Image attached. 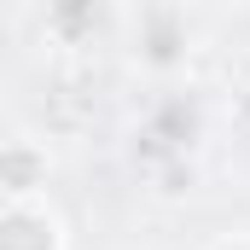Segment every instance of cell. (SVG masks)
<instances>
[{
    "label": "cell",
    "mask_w": 250,
    "mask_h": 250,
    "mask_svg": "<svg viewBox=\"0 0 250 250\" xmlns=\"http://www.w3.org/2000/svg\"><path fill=\"white\" fill-rule=\"evenodd\" d=\"M0 250H59L53 221H41V215H29V209L0 215Z\"/></svg>",
    "instance_id": "1"
},
{
    "label": "cell",
    "mask_w": 250,
    "mask_h": 250,
    "mask_svg": "<svg viewBox=\"0 0 250 250\" xmlns=\"http://www.w3.org/2000/svg\"><path fill=\"white\" fill-rule=\"evenodd\" d=\"M0 169H6V187H12V192H29V187H35V175H41V157L12 151V157H0Z\"/></svg>",
    "instance_id": "2"
},
{
    "label": "cell",
    "mask_w": 250,
    "mask_h": 250,
    "mask_svg": "<svg viewBox=\"0 0 250 250\" xmlns=\"http://www.w3.org/2000/svg\"><path fill=\"white\" fill-rule=\"evenodd\" d=\"M221 250H245V245H221Z\"/></svg>",
    "instance_id": "3"
}]
</instances>
